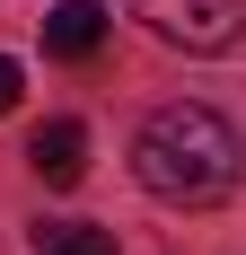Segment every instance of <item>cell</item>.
Returning <instances> with one entry per match:
<instances>
[{
    "label": "cell",
    "mask_w": 246,
    "mask_h": 255,
    "mask_svg": "<svg viewBox=\"0 0 246 255\" xmlns=\"http://www.w3.org/2000/svg\"><path fill=\"white\" fill-rule=\"evenodd\" d=\"M132 18L176 53H229L246 35V0H132Z\"/></svg>",
    "instance_id": "2"
},
{
    "label": "cell",
    "mask_w": 246,
    "mask_h": 255,
    "mask_svg": "<svg viewBox=\"0 0 246 255\" xmlns=\"http://www.w3.org/2000/svg\"><path fill=\"white\" fill-rule=\"evenodd\" d=\"M132 176L158 194V203H220V194H238L246 176V132L229 124L220 106H158L141 124V141H132Z\"/></svg>",
    "instance_id": "1"
},
{
    "label": "cell",
    "mask_w": 246,
    "mask_h": 255,
    "mask_svg": "<svg viewBox=\"0 0 246 255\" xmlns=\"http://www.w3.org/2000/svg\"><path fill=\"white\" fill-rule=\"evenodd\" d=\"M35 255H115V229H88V220H44Z\"/></svg>",
    "instance_id": "5"
},
{
    "label": "cell",
    "mask_w": 246,
    "mask_h": 255,
    "mask_svg": "<svg viewBox=\"0 0 246 255\" xmlns=\"http://www.w3.org/2000/svg\"><path fill=\"white\" fill-rule=\"evenodd\" d=\"M26 167H35L44 185H79V176H88V132H79L71 115L35 124V141H26Z\"/></svg>",
    "instance_id": "3"
},
{
    "label": "cell",
    "mask_w": 246,
    "mask_h": 255,
    "mask_svg": "<svg viewBox=\"0 0 246 255\" xmlns=\"http://www.w3.org/2000/svg\"><path fill=\"white\" fill-rule=\"evenodd\" d=\"M97 44H106V9H97V0H62V9H44V53L88 62Z\"/></svg>",
    "instance_id": "4"
},
{
    "label": "cell",
    "mask_w": 246,
    "mask_h": 255,
    "mask_svg": "<svg viewBox=\"0 0 246 255\" xmlns=\"http://www.w3.org/2000/svg\"><path fill=\"white\" fill-rule=\"evenodd\" d=\"M18 88H26V71H18V62H9V53H0V115L18 106Z\"/></svg>",
    "instance_id": "6"
}]
</instances>
